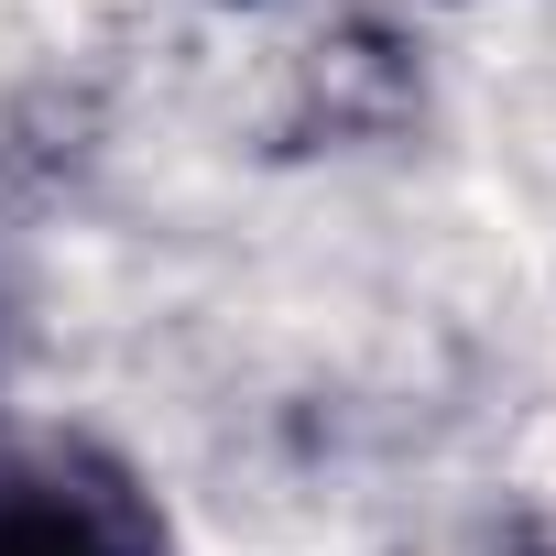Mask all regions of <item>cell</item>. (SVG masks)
<instances>
[{
    "label": "cell",
    "instance_id": "6da1fadb",
    "mask_svg": "<svg viewBox=\"0 0 556 556\" xmlns=\"http://www.w3.org/2000/svg\"><path fill=\"white\" fill-rule=\"evenodd\" d=\"M0 556H164V523L110 447L66 426H0Z\"/></svg>",
    "mask_w": 556,
    "mask_h": 556
},
{
    "label": "cell",
    "instance_id": "7a4b0ae2",
    "mask_svg": "<svg viewBox=\"0 0 556 556\" xmlns=\"http://www.w3.org/2000/svg\"><path fill=\"white\" fill-rule=\"evenodd\" d=\"M534 556H556V545H534Z\"/></svg>",
    "mask_w": 556,
    "mask_h": 556
}]
</instances>
